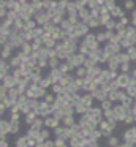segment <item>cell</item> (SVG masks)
I'll return each mask as SVG.
<instances>
[{
	"mask_svg": "<svg viewBox=\"0 0 136 147\" xmlns=\"http://www.w3.org/2000/svg\"><path fill=\"white\" fill-rule=\"evenodd\" d=\"M41 41H43V46H44V48H47V49H54V48H55V45H57V41L49 35V33H44V35L41 36Z\"/></svg>",
	"mask_w": 136,
	"mask_h": 147,
	"instance_id": "15",
	"label": "cell"
},
{
	"mask_svg": "<svg viewBox=\"0 0 136 147\" xmlns=\"http://www.w3.org/2000/svg\"><path fill=\"white\" fill-rule=\"evenodd\" d=\"M133 68H135V67H133L131 62H128V63H120V70H119V71H120V73H127V74H130Z\"/></svg>",
	"mask_w": 136,
	"mask_h": 147,
	"instance_id": "33",
	"label": "cell"
},
{
	"mask_svg": "<svg viewBox=\"0 0 136 147\" xmlns=\"http://www.w3.org/2000/svg\"><path fill=\"white\" fill-rule=\"evenodd\" d=\"M59 70L62 71L63 74H68V73H73V71H76V68H73L71 65L68 63V62H62V63H60V67H59Z\"/></svg>",
	"mask_w": 136,
	"mask_h": 147,
	"instance_id": "26",
	"label": "cell"
},
{
	"mask_svg": "<svg viewBox=\"0 0 136 147\" xmlns=\"http://www.w3.org/2000/svg\"><path fill=\"white\" fill-rule=\"evenodd\" d=\"M81 103L85 106L87 109H90V108H93V103H95V98H93V95L92 93H82V96H81Z\"/></svg>",
	"mask_w": 136,
	"mask_h": 147,
	"instance_id": "16",
	"label": "cell"
},
{
	"mask_svg": "<svg viewBox=\"0 0 136 147\" xmlns=\"http://www.w3.org/2000/svg\"><path fill=\"white\" fill-rule=\"evenodd\" d=\"M95 35H97V40H98V43H100V45H106L108 43V38H106V32H104V29L103 30H97V32H95Z\"/></svg>",
	"mask_w": 136,
	"mask_h": 147,
	"instance_id": "29",
	"label": "cell"
},
{
	"mask_svg": "<svg viewBox=\"0 0 136 147\" xmlns=\"http://www.w3.org/2000/svg\"><path fill=\"white\" fill-rule=\"evenodd\" d=\"M11 71H13V68L9 67L8 62L2 60V63H0V78H2V79H3V78H6Z\"/></svg>",
	"mask_w": 136,
	"mask_h": 147,
	"instance_id": "20",
	"label": "cell"
},
{
	"mask_svg": "<svg viewBox=\"0 0 136 147\" xmlns=\"http://www.w3.org/2000/svg\"><path fill=\"white\" fill-rule=\"evenodd\" d=\"M30 127L35 128V130H43V128H44V119H43V117H38L37 120H35L33 123L30 125Z\"/></svg>",
	"mask_w": 136,
	"mask_h": 147,
	"instance_id": "37",
	"label": "cell"
},
{
	"mask_svg": "<svg viewBox=\"0 0 136 147\" xmlns=\"http://www.w3.org/2000/svg\"><path fill=\"white\" fill-rule=\"evenodd\" d=\"M78 18H79V21H81V22H84V24H89V21L92 19L90 10H89V8H84V10H79V13H78Z\"/></svg>",
	"mask_w": 136,
	"mask_h": 147,
	"instance_id": "18",
	"label": "cell"
},
{
	"mask_svg": "<svg viewBox=\"0 0 136 147\" xmlns=\"http://www.w3.org/2000/svg\"><path fill=\"white\" fill-rule=\"evenodd\" d=\"M97 65H98L97 62H95V60H92V59H89V57L85 59V62H84V68H85L87 71H89V70H92V68H95Z\"/></svg>",
	"mask_w": 136,
	"mask_h": 147,
	"instance_id": "51",
	"label": "cell"
},
{
	"mask_svg": "<svg viewBox=\"0 0 136 147\" xmlns=\"http://www.w3.org/2000/svg\"><path fill=\"white\" fill-rule=\"evenodd\" d=\"M76 123H78L76 115H66V117L63 119V122H62V125H63V127H66V128H71L73 125H76Z\"/></svg>",
	"mask_w": 136,
	"mask_h": 147,
	"instance_id": "24",
	"label": "cell"
},
{
	"mask_svg": "<svg viewBox=\"0 0 136 147\" xmlns=\"http://www.w3.org/2000/svg\"><path fill=\"white\" fill-rule=\"evenodd\" d=\"M54 146L55 147H70L68 141L63 139V138H55V139H54Z\"/></svg>",
	"mask_w": 136,
	"mask_h": 147,
	"instance_id": "45",
	"label": "cell"
},
{
	"mask_svg": "<svg viewBox=\"0 0 136 147\" xmlns=\"http://www.w3.org/2000/svg\"><path fill=\"white\" fill-rule=\"evenodd\" d=\"M55 27L57 26L52 22V21H51V22H47V24H44V26H43V30H44V33H49V35H51V33L54 32V29H55Z\"/></svg>",
	"mask_w": 136,
	"mask_h": 147,
	"instance_id": "50",
	"label": "cell"
},
{
	"mask_svg": "<svg viewBox=\"0 0 136 147\" xmlns=\"http://www.w3.org/2000/svg\"><path fill=\"white\" fill-rule=\"evenodd\" d=\"M14 146L16 147H28V138H27V134L19 136L18 139L14 141Z\"/></svg>",
	"mask_w": 136,
	"mask_h": 147,
	"instance_id": "28",
	"label": "cell"
},
{
	"mask_svg": "<svg viewBox=\"0 0 136 147\" xmlns=\"http://www.w3.org/2000/svg\"><path fill=\"white\" fill-rule=\"evenodd\" d=\"M87 74H89V71L85 70L84 67H81V68H78V70H76V74H74V76H76V78H81V79H85V78H87Z\"/></svg>",
	"mask_w": 136,
	"mask_h": 147,
	"instance_id": "49",
	"label": "cell"
},
{
	"mask_svg": "<svg viewBox=\"0 0 136 147\" xmlns=\"http://www.w3.org/2000/svg\"><path fill=\"white\" fill-rule=\"evenodd\" d=\"M103 117H104V120L111 122V123H117V117H116L114 109H111V111H104L103 112Z\"/></svg>",
	"mask_w": 136,
	"mask_h": 147,
	"instance_id": "23",
	"label": "cell"
},
{
	"mask_svg": "<svg viewBox=\"0 0 136 147\" xmlns=\"http://www.w3.org/2000/svg\"><path fill=\"white\" fill-rule=\"evenodd\" d=\"M52 115H54L55 119H59L60 122H63V119L66 117V115H65V112H63L62 109H59V111H54V112H52Z\"/></svg>",
	"mask_w": 136,
	"mask_h": 147,
	"instance_id": "56",
	"label": "cell"
},
{
	"mask_svg": "<svg viewBox=\"0 0 136 147\" xmlns=\"http://www.w3.org/2000/svg\"><path fill=\"white\" fill-rule=\"evenodd\" d=\"M127 52H128V55H130L131 63H133V62H136V46H131L130 49H127Z\"/></svg>",
	"mask_w": 136,
	"mask_h": 147,
	"instance_id": "54",
	"label": "cell"
},
{
	"mask_svg": "<svg viewBox=\"0 0 136 147\" xmlns=\"http://www.w3.org/2000/svg\"><path fill=\"white\" fill-rule=\"evenodd\" d=\"M46 93H47L46 89H43V87L37 86V84H30V87L27 89L25 95H27L28 98H33V100H43Z\"/></svg>",
	"mask_w": 136,
	"mask_h": 147,
	"instance_id": "2",
	"label": "cell"
},
{
	"mask_svg": "<svg viewBox=\"0 0 136 147\" xmlns=\"http://www.w3.org/2000/svg\"><path fill=\"white\" fill-rule=\"evenodd\" d=\"M114 112H116L117 123H119V122H125V117H127V114H128L130 111L125 108V106H122V105H116L114 106Z\"/></svg>",
	"mask_w": 136,
	"mask_h": 147,
	"instance_id": "9",
	"label": "cell"
},
{
	"mask_svg": "<svg viewBox=\"0 0 136 147\" xmlns=\"http://www.w3.org/2000/svg\"><path fill=\"white\" fill-rule=\"evenodd\" d=\"M63 89H65V87L60 86V84H54V86L51 87V92H52L55 96H59V95H62V93H63Z\"/></svg>",
	"mask_w": 136,
	"mask_h": 147,
	"instance_id": "42",
	"label": "cell"
},
{
	"mask_svg": "<svg viewBox=\"0 0 136 147\" xmlns=\"http://www.w3.org/2000/svg\"><path fill=\"white\" fill-rule=\"evenodd\" d=\"M37 119H38V114H37V112H30V114L25 115V123H27L28 127H30V125L33 123V122L37 120Z\"/></svg>",
	"mask_w": 136,
	"mask_h": 147,
	"instance_id": "43",
	"label": "cell"
},
{
	"mask_svg": "<svg viewBox=\"0 0 136 147\" xmlns=\"http://www.w3.org/2000/svg\"><path fill=\"white\" fill-rule=\"evenodd\" d=\"M82 40H84V41L89 45V48H90V52H92V51H97V49H100V48H103V46H101L100 43H98L97 35H95L93 32H90L87 36H84Z\"/></svg>",
	"mask_w": 136,
	"mask_h": 147,
	"instance_id": "7",
	"label": "cell"
},
{
	"mask_svg": "<svg viewBox=\"0 0 136 147\" xmlns=\"http://www.w3.org/2000/svg\"><path fill=\"white\" fill-rule=\"evenodd\" d=\"M130 26L136 27V8L130 13Z\"/></svg>",
	"mask_w": 136,
	"mask_h": 147,
	"instance_id": "58",
	"label": "cell"
},
{
	"mask_svg": "<svg viewBox=\"0 0 136 147\" xmlns=\"http://www.w3.org/2000/svg\"><path fill=\"white\" fill-rule=\"evenodd\" d=\"M65 133H66V127H63V125H60L54 130V136L55 138H63L65 139Z\"/></svg>",
	"mask_w": 136,
	"mask_h": 147,
	"instance_id": "34",
	"label": "cell"
},
{
	"mask_svg": "<svg viewBox=\"0 0 136 147\" xmlns=\"http://www.w3.org/2000/svg\"><path fill=\"white\" fill-rule=\"evenodd\" d=\"M62 111L65 112V115H76V112H74V106H73L71 103L65 105V108H63Z\"/></svg>",
	"mask_w": 136,
	"mask_h": 147,
	"instance_id": "46",
	"label": "cell"
},
{
	"mask_svg": "<svg viewBox=\"0 0 136 147\" xmlns=\"http://www.w3.org/2000/svg\"><path fill=\"white\" fill-rule=\"evenodd\" d=\"M109 13H111V16H112V19H116V21L125 16V10H123V7H120V5H117V7L114 8V10H111Z\"/></svg>",
	"mask_w": 136,
	"mask_h": 147,
	"instance_id": "21",
	"label": "cell"
},
{
	"mask_svg": "<svg viewBox=\"0 0 136 147\" xmlns=\"http://www.w3.org/2000/svg\"><path fill=\"white\" fill-rule=\"evenodd\" d=\"M8 63H9V67H11L13 70H14V68H19V67H21V65H22V62H21V59H19L18 55L14 54V55H13V57L8 60Z\"/></svg>",
	"mask_w": 136,
	"mask_h": 147,
	"instance_id": "32",
	"label": "cell"
},
{
	"mask_svg": "<svg viewBox=\"0 0 136 147\" xmlns=\"http://www.w3.org/2000/svg\"><path fill=\"white\" fill-rule=\"evenodd\" d=\"M122 142H128L131 146H136V125H131L123 131Z\"/></svg>",
	"mask_w": 136,
	"mask_h": 147,
	"instance_id": "3",
	"label": "cell"
},
{
	"mask_svg": "<svg viewBox=\"0 0 136 147\" xmlns=\"http://www.w3.org/2000/svg\"><path fill=\"white\" fill-rule=\"evenodd\" d=\"M92 95H93V98L97 100V101H100V103H103V101H106V100H109V93L104 92V90H101V89H98V90H95V92H92Z\"/></svg>",
	"mask_w": 136,
	"mask_h": 147,
	"instance_id": "17",
	"label": "cell"
},
{
	"mask_svg": "<svg viewBox=\"0 0 136 147\" xmlns=\"http://www.w3.org/2000/svg\"><path fill=\"white\" fill-rule=\"evenodd\" d=\"M130 79H131V76L130 74H127V73H120L119 74V78H117V84H119V87H120V90H125L127 87L130 86Z\"/></svg>",
	"mask_w": 136,
	"mask_h": 147,
	"instance_id": "12",
	"label": "cell"
},
{
	"mask_svg": "<svg viewBox=\"0 0 136 147\" xmlns=\"http://www.w3.org/2000/svg\"><path fill=\"white\" fill-rule=\"evenodd\" d=\"M85 55L84 54H81V52H76V54H73V55H70V59L66 62H68L70 65H71L73 68H81V67H84V62H85Z\"/></svg>",
	"mask_w": 136,
	"mask_h": 147,
	"instance_id": "4",
	"label": "cell"
},
{
	"mask_svg": "<svg viewBox=\"0 0 136 147\" xmlns=\"http://www.w3.org/2000/svg\"><path fill=\"white\" fill-rule=\"evenodd\" d=\"M74 112H76V115H84L87 112V108L82 103H78V105H74Z\"/></svg>",
	"mask_w": 136,
	"mask_h": 147,
	"instance_id": "41",
	"label": "cell"
},
{
	"mask_svg": "<svg viewBox=\"0 0 136 147\" xmlns=\"http://www.w3.org/2000/svg\"><path fill=\"white\" fill-rule=\"evenodd\" d=\"M62 125V122L59 120V119H55L54 115H49V117L44 119V128H47V130H55L57 127H60Z\"/></svg>",
	"mask_w": 136,
	"mask_h": 147,
	"instance_id": "10",
	"label": "cell"
},
{
	"mask_svg": "<svg viewBox=\"0 0 136 147\" xmlns=\"http://www.w3.org/2000/svg\"><path fill=\"white\" fill-rule=\"evenodd\" d=\"M21 52H24V54L30 55L32 52H33V48H32V43H24V46H22L21 49H19Z\"/></svg>",
	"mask_w": 136,
	"mask_h": 147,
	"instance_id": "47",
	"label": "cell"
},
{
	"mask_svg": "<svg viewBox=\"0 0 136 147\" xmlns=\"http://www.w3.org/2000/svg\"><path fill=\"white\" fill-rule=\"evenodd\" d=\"M13 51H9V49H6V48H2V60H5V62H8L9 59L13 57Z\"/></svg>",
	"mask_w": 136,
	"mask_h": 147,
	"instance_id": "53",
	"label": "cell"
},
{
	"mask_svg": "<svg viewBox=\"0 0 136 147\" xmlns=\"http://www.w3.org/2000/svg\"><path fill=\"white\" fill-rule=\"evenodd\" d=\"M103 49H104V52H106L109 57H112V55H117V54H120V52L123 51L122 46H120L119 43H106V45L103 46Z\"/></svg>",
	"mask_w": 136,
	"mask_h": 147,
	"instance_id": "6",
	"label": "cell"
},
{
	"mask_svg": "<svg viewBox=\"0 0 136 147\" xmlns=\"http://www.w3.org/2000/svg\"><path fill=\"white\" fill-rule=\"evenodd\" d=\"M73 5L76 7V10H84V8H87V0H76V2H73Z\"/></svg>",
	"mask_w": 136,
	"mask_h": 147,
	"instance_id": "52",
	"label": "cell"
},
{
	"mask_svg": "<svg viewBox=\"0 0 136 147\" xmlns=\"http://www.w3.org/2000/svg\"><path fill=\"white\" fill-rule=\"evenodd\" d=\"M117 55H119L120 63H128V62H131V60H130V55H128V52H127V51H122L120 54H117Z\"/></svg>",
	"mask_w": 136,
	"mask_h": 147,
	"instance_id": "48",
	"label": "cell"
},
{
	"mask_svg": "<svg viewBox=\"0 0 136 147\" xmlns=\"http://www.w3.org/2000/svg\"><path fill=\"white\" fill-rule=\"evenodd\" d=\"M74 78H76V76H73L71 73H68V74H63V78L60 79V82H59V84H60V86H63V87L66 89V87H68L70 84H73V81H74Z\"/></svg>",
	"mask_w": 136,
	"mask_h": 147,
	"instance_id": "22",
	"label": "cell"
},
{
	"mask_svg": "<svg viewBox=\"0 0 136 147\" xmlns=\"http://www.w3.org/2000/svg\"><path fill=\"white\" fill-rule=\"evenodd\" d=\"M104 7L111 11V10H114V8L117 7V2H114V0H104Z\"/></svg>",
	"mask_w": 136,
	"mask_h": 147,
	"instance_id": "57",
	"label": "cell"
},
{
	"mask_svg": "<svg viewBox=\"0 0 136 147\" xmlns=\"http://www.w3.org/2000/svg\"><path fill=\"white\" fill-rule=\"evenodd\" d=\"M78 52H81V54H84L85 57H87L89 54H90V48H89V45L84 41V40H81V43H79V51Z\"/></svg>",
	"mask_w": 136,
	"mask_h": 147,
	"instance_id": "31",
	"label": "cell"
},
{
	"mask_svg": "<svg viewBox=\"0 0 136 147\" xmlns=\"http://www.w3.org/2000/svg\"><path fill=\"white\" fill-rule=\"evenodd\" d=\"M30 10L33 11V14H37L38 11L43 10V2H41V0H32L30 2Z\"/></svg>",
	"mask_w": 136,
	"mask_h": 147,
	"instance_id": "25",
	"label": "cell"
},
{
	"mask_svg": "<svg viewBox=\"0 0 136 147\" xmlns=\"http://www.w3.org/2000/svg\"><path fill=\"white\" fill-rule=\"evenodd\" d=\"M98 19H100V22H101V27H104L111 19H112V16H111V13H103V14H100Z\"/></svg>",
	"mask_w": 136,
	"mask_h": 147,
	"instance_id": "39",
	"label": "cell"
},
{
	"mask_svg": "<svg viewBox=\"0 0 136 147\" xmlns=\"http://www.w3.org/2000/svg\"><path fill=\"white\" fill-rule=\"evenodd\" d=\"M11 133V125H9V120H5V119H2V122H0V134H2V138H6V134Z\"/></svg>",
	"mask_w": 136,
	"mask_h": 147,
	"instance_id": "19",
	"label": "cell"
},
{
	"mask_svg": "<svg viewBox=\"0 0 136 147\" xmlns=\"http://www.w3.org/2000/svg\"><path fill=\"white\" fill-rule=\"evenodd\" d=\"M55 98H57V96H55V95H54V93L49 90V92H47L46 95H44V98L41 100V101L47 103V105H54V101H55Z\"/></svg>",
	"mask_w": 136,
	"mask_h": 147,
	"instance_id": "36",
	"label": "cell"
},
{
	"mask_svg": "<svg viewBox=\"0 0 136 147\" xmlns=\"http://www.w3.org/2000/svg\"><path fill=\"white\" fill-rule=\"evenodd\" d=\"M74 84L78 86V89L81 90H84V79H81V78H74Z\"/></svg>",
	"mask_w": 136,
	"mask_h": 147,
	"instance_id": "59",
	"label": "cell"
},
{
	"mask_svg": "<svg viewBox=\"0 0 136 147\" xmlns=\"http://www.w3.org/2000/svg\"><path fill=\"white\" fill-rule=\"evenodd\" d=\"M18 82H19V81L16 79V78L13 76L11 73H9L6 78H3V79H2V86L6 87L8 90H9V89H14V87H18Z\"/></svg>",
	"mask_w": 136,
	"mask_h": 147,
	"instance_id": "11",
	"label": "cell"
},
{
	"mask_svg": "<svg viewBox=\"0 0 136 147\" xmlns=\"http://www.w3.org/2000/svg\"><path fill=\"white\" fill-rule=\"evenodd\" d=\"M40 133H41V130H35V128H32V127H28V130H27V136L28 138H33V139H40Z\"/></svg>",
	"mask_w": 136,
	"mask_h": 147,
	"instance_id": "35",
	"label": "cell"
},
{
	"mask_svg": "<svg viewBox=\"0 0 136 147\" xmlns=\"http://www.w3.org/2000/svg\"><path fill=\"white\" fill-rule=\"evenodd\" d=\"M106 68L111 71H119L120 70V60H119V55H112V57L108 60Z\"/></svg>",
	"mask_w": 136,
	"mask_h": 147,
	"instance_id": "13",
	"label": "cell"
},
{
	"mask_svg": "<svg viewBox=\"0 0 136 147\" xmlns=\"http://www.w3.org/2000/svg\"><path fill=\"white\" fill-rule=\"evenodd\" d=\"M106 142H108V147H120V138L119 136H111V138H108L106 139Z\"/></svg>",
	"mask_w": 136,
	"mask_h": 147,
	"instance_id": "27",
	"label": "cell"
},
{
	"mask_svg": "<svg viewBox=\"0 0 136 147\" xmlns=\"http://www.w3.org/2000/svg\"><path fill=\"white\" fill-rule=\"evenodd\" d=\"M116 127H117V123H111V122H108V120H103L98 125V128H100L101 133H103V138H106V139L112 136V131L116 130Z\"/></svg>",
	"mask_w": 136,
	"mask_h": 147,
	"instance_id": "5",
	"label": "cell"
},
{
	"mask_svg": "<svg viewBox=\"0 0 136 147\" xmlns=\"http://www.w3.org/2000/svg\"><path fill=\"white\" fill-rule=\"evenodd\" d=\"M52 112H54V108H52V105H47V103L41 101V105H40V109H38V117H43V119H46V117H49V115H52Z\"/></svg>",
	"mask_w": 136,
	"mask_h": 147,
	"instance_id": "8",
	"label": "cell"
},
{
	"mask_svg": "<svg viewBox=\"0 0 136 147\" xmlns=\"http://www.w3.org/2000/svg\"><path fill=\"white\" fill-rule=\"evenodd\" d=\"M87 26L90 27V30H92V29H100V27H101V22H100V19H98V18H92V19L89 21Z\"/></svg>",
	"mask_w": 136,
	"mask_h": 147,
	"instance_id": "44",
	"label": "cell"
},
{
	"mask_svg": "<svg viewBox=\"0 0 136 147\" xmlns=\"http://www.w3.org/2000/svg\"><path fill=\"white\" fill-rule=\"evenodd\" d=\"M51 139V130H47V128H43L40 133V139H38V142H46V141Z\"/></svg>",
	"mask_w": 136,
	"mask_h": 147,
	"instance_id": "30",
	"label": "cell"
},
{
	"mask_svg": "<svg viewBox=\"0 0 136 147\" xmlns=\"http://www.w3.org/2000/svg\"><path fill=\"white\" fill-rule=\"evenodd\" d=\"M85 115H87L89 120H90L93 125H97V127H98V125H100L101 122L104 120V117H103V109H101L100 106H93V108L87 109Z\"/></svg>",
	"mask_w": 136,
	"mask_h": 147,
	"instance_id": "1",
	"label": "cell"
},
{
	"mask_svg": "<svg viewBox=\"0 0 136 147\" xmlns=\"http://www.w3.org/2000/svg\"><path fill=\"white\" fill-rule=\"evenodd\" d=\"M114 103L111 101V100H106V101H103V103H100V108L103 109V112L104 111H111V109H114Z\"/></svg>",
	"mask_w": 136,
	"mask_h": 147,
	"instance_id": "40",
	"label": "cell"
},
{
	"mask_svg": "<svg viewBox=\"0 0 136 147\" xmlns=\"http://www.w3.org/2000/svg\"><path fill=\"white\" fill-rule=\"evenodd\" d=\"M68 3H70V2H66V0H59V2H57V10L66 11V8H68Z\"/></svg>",
	"mask_w": 136,
	"mask_h": 147,
	"instance_id": "55",
	"label": "cell"
},
{
	"mask_svg": "<svg viewBox=\"0 0 136 147\" xmlns=\"http://www.w3.org/2000/svg\"><path fill=\"white\" fill-rule=\"evenodd\" d=\"M21 115V114H19ZM19 115H9V125H11V133L16 134L21 130V122H19Z\"/></svg>",
	"mask_w": 136,
	"mask_h": 147,
	"instance_id": "14",
	"label": "cell"
},
{
	"mask_svg": "<svg viewBox=\"0 0 136 147\" xmlns=\"http://www.w3.org/2000/svg\"><path fill=\"white\" fill-rule=\"evenodd\" d=\"M0 147H8V141H6V138H2V142H0Z\"/></svg>",
	"mask_w": 136,
	"mask_h": 147,
	"instance_id": "60",
	"label": "cell"
},
{
	"mask_svg": "<svg viewBox=\"0 0 136 147\" xmlns=\"http://www.w3.org/2000/svg\"><path fill=\"white\" fill-rule=\"evenodd\" d=\"M122 7H123V10H128L130 13H131L133 10L136 8V2H133V0H125V2H122Z\"/></svg>",
	"mask_w": 136,
	"mask_h": 147,
	"instance_id": "38",
	"label": "cell"
}]
</instances>
